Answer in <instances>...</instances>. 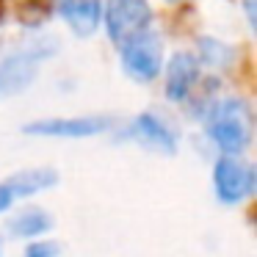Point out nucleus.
<instances>
[{
	"label": "nucleus",
	"instance_id": "obj_1",
	"mask_svg": "<svg viewBox=\"0 0 257 257\" xmlns=\"http://www.w3.org/2000/svg\"><path fill=\"white\" fill-rule=\"evenodd\" d=\"M205 133L221 155H243L254 136L251 105L243 97H221L205 108Z\"/></svg>",
	"mask_w": 257,
	"mask_h": 257
},
{
	"label": "nucleus",
	"instance_id": "obj_2",
	"mask_svg": "<svg viewBox=\"0 0 257 257\" xmlns=\"http://www.w3.org/2000/svg\"><path fill=\"white\" fill-rule=\"evenodd\" d=\"M53 56H56V45L50 39L23 45L6 56H0V100L28 89L39 75L42 64Z\"/></svg>",
	"mask_w": 257,
	"mask_h": 257
},
{
	"label": "nucleus",
	"instance_id": "obj_3",
	"mask_svg": "<svg viewBox=\"0 0 257 257\" xmlns=\"http://www.w3.org/2000/svg\"><path fill=\"white\" fill-rule=\"evenodd\" d=\"M119 61L127 78L136 83H152L163 72V42L158 34L144 31L119 45Z\"/></svg>",
	"mask_w": 257,
	"mask_h": 257
},
{
	"label": "nucleus",
	"instance_id": "obj_4",
	"mask_svg": "<svg viewBox=\"0 0 257 257\" xmlns=\"http://www.w3.org/2000/svg\"><path fill=\"white\" fill-rule=\"evenodd\" d=\"M116 127V116L108 113H83V116H47L25 124L28 136L39 139H94Z\"/></svg>",
	"mask_w": 257,
	"mask_h": 257
},
{
	"label": "nucleus",
	"instance_id": "obj_5",
	"mask_svg": "<svg viewBox=\"0 0 257 257\" xmlns=\"http://www.w3.org/2000/svg\"><path fill=\"white\" fill-rule=\"evenodd\" d=\"M257 174L240 155H221L213 166V191L224 205H240L254 194Z\"/></svg>",
	"mask_w": 257,
	"mask_h": 257
},
{
	"label": "nucleus",
	"instance_id": "obj_6",
	"mask_svg": "<svg viewBox=\"0 0 257 257\" xmlns=\"http://www.w3.org/2000/svg\"><path fill=\"white\" fill-rule=\"evenodd\" d=\"M102 23H105L111 42L122 45V42L150 31L152 6L150 0H105L102 3Z\"/></svg>",
	"mask_w": 257,
	"mask_h": 257
},
{
	"label": "nucleus",
	"instance_id": "obj_7",
	"mask_svg": "<svg viewBox=\"0 0 257 257\" xmlns=\"http://www.w3.org/2000/svg\"><path fill=\"white\" fill-rule=\"evenodd\" d=\"M119 136H122L124 141H133V144L144 147V150L161 152V155H174V152H177V144H180L177 130L155 111H144V113H139V116H133L122 127Z\"/></svg>",
	"mask_w": 257,
	"mask_h": 257
},
{
	"label": "nucleus",
	"instance_id": "obj_8",
	"mask_svg": "<svg viewBox=\"0 0 257 257\" xmlns=\"http://www.w3.org/2000/svg\"><path fill=\"white\" fill-rule=\"evenodd\" d=\"M199 75H202L199 58L188 50H177L169 58V64H163V89H166V97L172 102H185L194 94L196 83H199Z\"/></svg>",
	"mask_w": 257,
	"mask_h": 257
},
{
	"label": "nucleus",
	"instance_id": "obj_9",
	"mask_svg": "<svg viewBox=\"0 0 257 257\" xmlns=\"http://www.w3.org/2000/svg\"><path fill=\"white\" fill-rule=\"evenodd\" d=\"M56 12L75 36H91L102 25V0H56Z\"/></svg>",
	"mask_w": 257,
	"mask_h": 257
},
{
	"label": "nucleus",
	"instance_id": "obj_10",
	"mask_svg": "<svg viewBox=\"0 0 257 257\" xmlns=\"http://www.w3.org/2000/svg\"><path fill=\"white\" fill-rule=\"evenodd\" d=\"M6 183L12 188L14 199H28V196H36L42 191H50L53 185H58V172L56 169H47V166L23 169V172L6 177Z\"/></svg>",
	"mask_w": 257,
	"mask_h": 257
},
{
	"label": "nucleus",
	"instance_id": "obj_11",
	"mask_svg": "<svg viewBox=\"0 0 257 257\" xmlns=\"http://www.w3.org/2000/svg\"><path fill=\"white\" fill-rule=\"evenodd\" d=\"M9 235L12 238H20V240H36L42 235H47L53 229V218L47 210L42 207H25V210L14 213L6 224Z\"/></svg>",
	"mask_w": 257,
	"mask_h": 257
},
{
	"label": "nucleus",
	"instance_id": "obj_12",
	"mask_svg": "<svg viewBox=\"0 0 257 257\" xmlns=\"http://www.w3.org/2000/svg\"><path fill=\"white\" fill-rule=\"evenodd\" d=\"M199 64L205 61L207 67L213 69H224L229 61H232V50H229L227 45H221V42L216 39H199Z\"/></svg>",
	"mask_w": 257,
	"mask_h": 257
},
{
	"label": "nucleus",
	"instance_id": "obj_13",
	"mask_svg": "<svg viewBox=\"0 0 257 257\" xmlns=\"http://www.w3.org/2000/svg\"><path fill=\"white\" fill-rule=\"evenodd\" d=\"M61 254V246L50 238H36V240H28L23 257H58Z\"/></svg>",
	"mask_w": 257,
	"mask_h": 257
},
{
	"label": "nucleus",
	"instance_id": "obj_14",
	"mask_svg": "<svg viewBox=\"0 0 257 257\" xmlns=\"http://www.w3.org/2000/svg\"><path fill=\"white\" fill-rule=\"evenodd\" d=\"M14 194H12V188H9V183L6 180H0V213H6V210H12V205H14Z\"/></svg>",
	"mask_w": 257,
	"mask_h": 257
},
{
	"label": "nucleus",
	"instance_id": "obj_15",
	"mask_svg": "<svg viewBox=\"0 0 257 257\" xmlns=\"http://www.w3.org/2000/svg\"><path fill=\"white\" fill-rule=\"evenodd\" d=\"M0 257H3V240H0Z\"/></svg>",
	"mask_w": 257,
	"mask_h": 257
},
{
	"label": "nucleus",
	"instance_id": "obj_16",
	"mask_svg": "<svg viewBox=\"0 0 257 257\" xmlns=\"http://www.w3.org/2000/svg\"><path fill=\"white\" fill-rule=\"evenodd\" d=\"M166 3H183V0H166Z\"/></svg>",
	"mask_w": 257,
	"mask_h": 257
}]
</instances>
